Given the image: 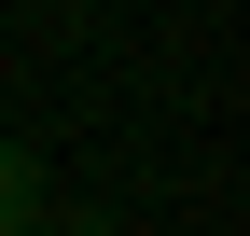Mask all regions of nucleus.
<instances>
[{
    "instance_id": "f257e3e1",
    "label": "nucleus",
    "mask_w": 250,
    "mask_h": 236,
    "mask_svg": "<svg viewBox=\"0 0 250 236\" xmlns=\"http://www.w3.org/2000/svg\"><path fill=\"white\" fill-rule=\"evenodd\" d=\"M28 222H56V153L42 139H0V236H28Z\"/></svg>"
},
{
    "instance_id": "f03ea898",
    "label": "nucleus",
    "mask_w": 250,
    "mask_h": 236,
    "mask_svg": "<svg viewBox=\"0 0 250 236\" xmlns=\"http://www.w3.org/2000/svg\"><path fill=\"white\" fill-rule=\"evenodd\" d=\"M28 236H111V222L98 209H56V222H28Z\"/></svg>"
}]
</instances>
